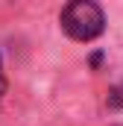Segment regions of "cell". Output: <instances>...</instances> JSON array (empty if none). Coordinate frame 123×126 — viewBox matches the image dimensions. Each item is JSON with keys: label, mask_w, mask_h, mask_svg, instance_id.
Instances as JSON below:
<instances>
[{"label": "cell", "mask_w": 123, "mask_h": 126, "mask_svg": "<svg viewBox=\"0 0 123 126\" xmlns=\"http://www.w3.org/2000/svg\"><path fill=\"white\" fill-rule=\"evenodd\" d=\"M0 73H3V64H0Z\"/></svg>", "instance_id": "3"}, {"label": "cell", "mask_w": 123, "mask_h": 126, "mask_svg": "<svg viewBox=\"0 0 123 126\" xmlns=\"http://www.w3.org/2000/svg\"><path fill=\"white\" fill-rule=\"evenodd\" d=\"M3 94H6V79H3V73H0V100H3Z\"/></svg>", "instance_id": "2"}, {"label": "cell", "mask_w": 123, "mask_h": 126, "mask_svg": "<svg viewBox=\"0 0 123 126\" xmlns=\"http://www.w3.org/2000/svg\"><path fill=\"white\" fill-rule=\"evenodd\" d=\"M106 27L103 9L91 0H73L62 9V30L73 41H94Z\"/></svg>", "instance_id": "1"}]
</instances>
